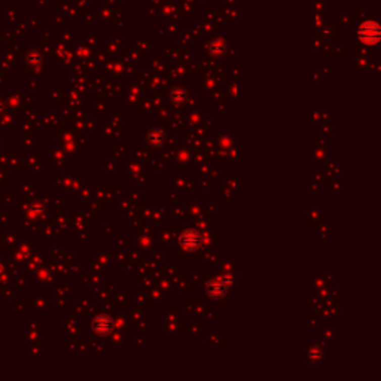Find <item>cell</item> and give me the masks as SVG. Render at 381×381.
Wrapping results in <instances>:
<instances>
[{"label": "cell", "mask_w": 381, "mask_h": 381, "mask_svg": "<svg viewBox=\"0 0 381 381\" xmlns=\"http://www.w3.org/2000/svg\"><path fill=\"white\" fill-rule=\"evenodd\" d=\"M357 34H359V39H360L362 42L369 43V45H374V43H377L378 39H380V27H378V24L374 23V21H366V23H363V24L359 27Z\"/></svg>", "instance_id": "cell-1"}, {"label": "cell", "mask_w": 381, "mask_h": 381, "mask_svg": "<svg viewBox=\"0 0 381 381\" xmlns=\"http://www.w3.org/2000/svg\"><path fill=\"white\" fill-rule=\"evenodd\" d=\"M231 281H232V277H226V275L212 280L209 283V288H207V292H209L210 298L212 300H222L223 295L228 292Z\"/></svg>", "instance_id": "cell-2"}, {"label": "cell", "mask_w": 381, "mask_h": 381, "mask_svg": "<svg viewBox=\"0 0 381 381\" xmlns=\"http://www.w3.org/2000/svg\"><path fill=\"white\" fill-rule=\"evenodd\" d=\"M180 245L183 246V249L189 250V252H194L197 250L200 245H201V237L197 231L194 229H186L180 234V239H179Z\"/></svg>", "instance_id": "cell-3"}, {"label": "cell", "mask_w": 381, "mask_h": 381, "mask_svg": "<svg viewBox=\"0 0 381 381\" xmlns=\"http://www.w3.org/2000/svg\"><path fill=\"white\" fill-rule=\"evenodd\" d=\"M92 327H94V330H96L99 335L106 337V335H109L110 334V330H112V327H113V323H112V319L108 317V316H99V317L94 320Z\"/></svg>", "instance_id": "cell-4"}, {"label": "cell", "mask_w": 381, "mask_h": 381, "mask_svg": "<svg viewBox=\"0 0 381 381\" xmlns=\"http://www.w3.org/2000/svg\"><path fill=\"white\" fill-rule=\"evenodd\" d=\"M186 99H188V92H186L183 88H173L171 92H170V100H171L176 106L183 105V103L186 102Z\"/></svg>", "instance_id": "cell-5"}, {"label": "cell", "mask_w": 381, "mask_h": 381, "mask_svg": "<svg viewBox=\"0 0 381 381\" xmlns=\"http://www.w3.org/2000/svg\"><path fill=\"white\" fill-rule=\"evenodd\" d=\"M148 141L151 146H157L160 148L163 145L164 141V133L161 130H152L149 134H148Z\"/></svg>", "instance_id": "cell-6"}, {"label": "cell", "mask_w": 381, "mask_h": 381, "mask_svg": "<svg viewBox=\"0 0 381 381\" xmlns=\"http://www.w3.org/2000/svg\"><path fill=\"white\" fill-rule=\"evenodd\" d=\"M225 51V45L220 42V40H216V42H212L209 45V53L212 55H222Z\"/></svg>", "instance_id": "cell-7"}]
</instances>
